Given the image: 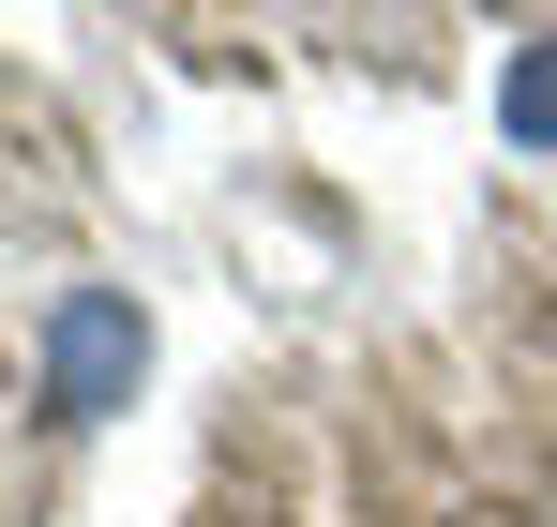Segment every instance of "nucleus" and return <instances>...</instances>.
I'll return each instance as SVG.
<instances>
[{
    "label": "nucleus",
    "instance_id": "2",
    "mask_svg": "<svg viewBox=\"0 0 557 527\" xmlns=\"http://www.w3.org/2000/svg\"><path fill=\"white\" fill-rule=\"evenodd\" d=\"M497 136H512V151H557V30H528V46L497 61Z\"/></svg>",
    "mask_w": 557,
    "mask_h": 527
},
{
    "label": "nucleus",
    "instance_id": "1",
    "mask_svg": "<svg viewBox=\"0 0 557 527\" xmlns=\"http://www.w3.org/2000/svg\"><path fill=\"white\" fill-rule=\"evenodd\" d=\"M136 361H151L136 302H121V286H76V302L46 317V407H61V422H106V407L136 392Z\"/></svg>",
    "mask_w": 557,
    "mask_h": 527
}]
</instances>
